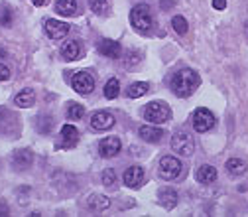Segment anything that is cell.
<instances>
[{
  "instance_id": "6da1fadb",
  "label": "cell",
  "mask_w": 248,
  "mask_h": 217,
  "mask_svg": "<svg viewBox=\"0 0 248 217\" xmlns=\"http://www.w3.org/2000/svg\"><path fill=\"white\" fill-rule=\"evenodd\" d=\"M199 83H201V79H199L197 71H193L189 67H183V69L175 71V75L171 77V91L177 97H189L199 87Z\"/></svg>"
},
{
  "instance_id": "7a4b0ae2",
  "label": "cell",
  "mask_w": 248,
  "mask_h": 217,
  "mask_svg": "<svg viewBox=\"0 0 248 217\" xmlns=\"http://www.w3.org/2000/svg\"><path fill=\"white\" fill-rule=\"evenodd\" d=\"M130 24L136 32L140 34H150L154 30V20H152V12L148 4H138L130 10Z\"/></svg>"
},
{
  "instance_id": "3957f363",
  "label": "cell",
  "mask_w": 248,
  "mask_h": 217,
  "mask_svg": "<svg viewBox=\"0 0 248 217\" xmlns=\"http://www.w3.org/2000/svg\"><path fill=\"white\" fill-rule=\"evenodd\" d=\"M142 117L152 125H162L171 117V109L164 101H152L142 109Z\"/></svg>"
},
{
  "instance_id": "277c9868",
  "label": "cell",
  "mask_w": 248,
  "mask_h": 217,
  "mask_svg": "<svg viewBox=\"0 0 248 217\" xmlns=\"http://www.w3.org/2000/svg\"><path fill=\"white\" fill-rule=\"evenodd\" d=\"M171 148H173V152L179 154V156H191L193 150H195V140H193L191 133L177 131L171 136Z\"/></svg>"
},
{
  "instance_id": "5b68a950",
  "label": "cell",
  "mask_w": 248,
  "mask_h": 217,
  "mask_svg": "<svg viewBox=\"0 0 248 217\" xmlns=\"http://www.w3.org/2000/svg\"><path fill=\"white\" fill-rule=\"evenodd\" d=\"M181 170H183L181 160L175 158V156H170V154H166V156L160 160V166H158V172L164 180H177L181 176Z\"/></svg>"
},
{
  "instance_id": "8992f818",
  "label": "cell",
  "mask_w": 248,
  "mask_h": 217,
  "mask_svg": "<svg viewBox=\"0 0 248 217\" xmlns=\"http://www.w3.org/2000/svg\"><path fill=\"white\" fill-rule=\"evenodd\" d=\"M191 122H193V129H195L197 133H207V131H211V129L215 127V115H213L209 109L199 107V109L193 113Z\"/></svg>"
},
{
  "instance_id": "52a82bcc",
  "label": "cell",
  "mask_w": 248,
  "mask_h": 217,
  "mask_svg": "<svg viewBox=\"0 0 248 217\" xmlns=\"http://www.w3.org/2000/svg\"><path fill=\"white\" fill-rule=\"evenodd\" d=\"M71 87L77 93H81V95H89V93H93V89H95V77H93L89 71H79L73 75Z\"/></svg>"
},
{
  "instance_id": "ba28073f",
  "label": "cell",
  "mask_w": 248,
  "mask_h": 217,
  "mask_svg": "<svg viewBox=\"0 0 248 217\" xmlns=\"http://www.w3.org/2000/svg\"><path fill=\"white\" fill-rule=\"evenodd\" d=\"M114 127V115L108 111H99L91 117V129L95 133H103Z\"/></svg>"
},
{
  "instance_id": "9c48e42d",
  "label": "cell",
  "mask_w": 248,
  "mask_h": 217,
  "mask_svg": "<svg viewBox=\"0 0 248 217\" xmlns=\"http://www.w3.org/2000/svg\"><path fill=\"white\" fill-rule=\"evenodd\" d=\"M44 28H46L47 38H51V40H61V38H65L69 34V24L67 22L53 20V18L46 20V26Z\"/></svg>"
},
{
  "instance_id": "30bf717a",
  "label": "cell",
  "mask_w": 248,
  "mask_h": 217,
  "mask_svg": "<svg viewBox=\"0 0 248 217\" xmlns=\"http://www.w3.org/2000/svg\"><path fill=\"white\" fill-rule=\"evenodd\" d=\"M79 142V131L73 127V125H65L61 127V142L55 144V148H71Z\"/></svg>"
},
{
  "instance_id": "8fae6325",
  "label": "cell",
  "mask_w": 248,
  "mask_h": 217,
  "mask_svg": "<svg viewBox=\"0 0 248 217\" xmlns=\"http://www.w3.org/2000/svg\"><path fill=\"white\" fill-rule=\"evenodd\" d=\"M120 152V138L118 136H108V138H103L99 142V154L103 158H112Z\"/></svg>"
},
{
  "instance_id": "7c38bea8",
  "label": "cell",
  "mask_w": 248,
  "mask_h": 217,
  "mask_svg": "<svg viewBox=\"0 0 248 217\" xmlns=\"http://www.w3.org/2000/svg\"><path fill=\"white\" fill-rule=\"evenodd\" d=\"M32 160H34V154L30 150H16L12 156V168L18 172H24L32 166Z\"/></svg>"
},
{
  "instance_id": "4fadbf2b",
  "label": "cell",
  "mask_w": 248,
  "mask_h": 217,
  "mask_svg": "<svg viewBox=\"0 0 248 217\" xmlns=\"http://www.w3.org/2000/svg\"><path fill=\"white\" fill-rule=\"evenodd\" d=\"M97 50H99L101 55H107L110 59H118L122 55V46L114 40H101L97 44Z\"/></svg>"
},
{
  "instance_id": "5bb4252c",
  "label": "cell",
  "mask_w": 248,
  "mask_h": 217,
  "mask_svg": "<svg viewBox=\"0 0 248 217\" xmlns=\"http://www.w3.org/2000/svg\"><path fill=\"white\" fill-rule=\"evenodd\" d=\"M61 55L67 61H75V59H81L83 57V44L79 40H71L67 42L63 48H61Z\"/></svg>"
},
{
  "instance_id": "9a60e30c",
  "label": "cell",
  "mask_w": 248,
  "mask_h": 217,
  "mask_svg": "<svg viewBox=\"0 0 248 217\" xmlns=\"http://www.w3.org/2000/svg\"><path fill=\"white\" fill-rule=\"evenodd\" d=\"M122 180H124V184H126L128 188H138V185L144 182V168H140V166H130L126 172H124Z\"/></svg>"
},
{
  "instance_id": "2e32d148",
  "label": "cell",
  "mask_w": 248,
  "mask_h": 217,
  "mask_svg": "<svg viewBox=\"0 0 248 217\" xmlns=\"http://www.w3.org/2000/svg\"><path fill=\"white\" fill-rule=\"evenodd\" d=\"M158 203L164 209H173L177 205V192L173 188H160V192H158Z\"/></svg>"
},
{
  "instance_id": "e0dca14e",
  "label": "cell",
  "mask_w": 248,
  "mask_h": 217,
  "mask_svg": "<svg viewBox=\"0 0 248 217\" xmlns=\"http://www.w3.org/2000/svg\"><path fill=\"white\" fill-rule=\"evenodd\" d=\"M138 134L146 142H160L162 136H164V131L158 129V127H154V125H144V127H140Z\"/></svg>"
},
{
  "instance_id": "ac0fdd59",
  "label": "cell",
  "mask_w": 248,
  "mask_h": 217,
  "mask_svg": "<svg viewBox=\"0 0 248 217\" xmlns=\"http://www.w3.org/2000/svg\"><path fill=\"white\" fill-rule=\"evenodd\" d=\"M87 205H89V209H91V211H97V213H101V211L108 209L110 200H108L107 196H103V194H93V196L87 200Z\"/></svg>"
},
{
  "instance_id": "d6986e66",
  "label": "cell",
  "mask_w": 248,
  "mask_h": 217,
  "mask_svg": "<svg viewBox=\"0 0 248 217\" xmlns=\"http://www.w3.org/2000/svg\"><path fill=\"white\" fill-rule=\"evenodd\" d=\"M14 103H16L18 107H22V109L32 107V105L36 103V93H34L32 89H22V91L18 93V95H16Z\"/></svg>"
},
{
  "instance_id": "ffe728a7",
  "label": "cell",
  "mask_w": 248,
  "mask_h": 217,
  "mask_svg": "<svg viewBox=\"0 0 248 217\" xmlns=\"http://www.w3.org/2000/svg\"><path fill=\"white\" fill-rule=\"evenodd\" d=\"M217 176H219V172H217V168H213V166H201L199 170H197V182L199 184H213V182H217Z\"/></svg>"
},
{
  "instance_id": "44dd1931",
  "label": "cell",
  "mask_w": 248,
  "mask_h": 217,
  "mask_svg": "<svg viewBox=\"0 0 248 217\" xmlns=\"http://www.w3.org/2000/svg\"><path fill=\"white\" fill-rule=\"evenodd\" d=\"M55 12L61 16H73L77 12V0H57Z\"/></svg>"
},
{
  "instance_id": "7402d4cb",
  "label": "cell",
  "mask_w": 248,
  "mask_h": 217,
  "mask_svg": "<svg viewBox=\"0 0 248 217\" xmlns=\"http://www.w3.org/2000/svg\"><path fill=\"white\" fill-rule=\"evenodd\" d=\"M150 91V85L146 81H138V83H132L128 89H126V95L130 99H138V97H144L146 93Z\"/></svg>"
},
{
  "instance_id": "603a6c76",
  "label": "cell",
  "mask_w": 248,
  "mask_h": 217,
  "mask_svg": "<svg viewBox=\"0 0 248 217\" xmlns=\"http://www.w3.org/2000/svg\"><path fill=\"white\" fill-rule=\"evenodd\" d=\"M227 172L232 176H240L246 172V162L242 158H231L227 160Z\"/></svg>"
},
{
  "instance_id": "cb8c5ba5",
  "label": "cell",
  "mask_w": 248,
  "mask_h": 217,
  "mask_svg": "<svg viewBox=\"0 0 248 217\" xmlns=\"http://www.w3.org/2000/svg\"><path fill=\"white\" fill-rule=\"evenodd\" d=\"M120 93V83L116 77H110L107 83H105V97L107 99H116Z\"/></svg>"
},
{
  "instance_id": "d4e9b609",
  "label": "cell",
  "mask_w": 248,
  "mask_h": 217,
  "mask_svg": "<svg viewBox=\"0 0 248 217\" xmlns=\"http://www.w3.org/2000/svg\"><path fill=\"white\" fill-rule=\"evenodd\" d=\"M83 115H85V107H83V105H79V103H69V105H67L65 117H67L69 120H79V118H83Z\"/></svg>"
},
{
  "instance_id": "484cf974",
  "label": "cell",
  "mask_w": 248,
  "mask_h": 217,
  "mask_svg": "<svg viewBox=\"0 0 248 217\" xmlns=\"http://www.w3.org/2000/svg\"><path fill=\"white\" fill-rule=\"evenodd\" d=\"M171 26H173V30L177 34H187V30H189V26H187V20H185L183 16H173L171 18Z\"/></svg>"
},
{
  "instance_id": "4316f807",
  "label": "cell",
  "mask_w": 248,
  "mask_h": 217,
  "mask_svg": "<svg viewBox=\"0 0 248 217\" xmlns=\"http://www.w3.org/2000/svg\"><path fill=\"white\" fill-rule=\"evenodd\" d=\"M108 6H110L108 0H89V8L95 14H105L108 10Z\"/></svg>"
},
{
  "instance_id": "83f0119b",
  "label": "cell",
  "mask_w": 248,
  "mask_h": 217,
  "mask_svg": "<svg viewBox=\"0 0 248 217\" xmlns=\"http://www.w3.org/2000/svg\"><path fill=\"white\" fill-rule=\"evenodd\" d=\"M36 125H38V131H40V133L49 134L51 129H53V120H51V117H38Z\"/></svg>"
},
{
  "instance_id": "f1b7e54d",
  "label": "cell",
  "mask_w": 248,
  "mask_h": 217,
  "mask_svg": "<svg viewBox=\"0 0 248 217\" xmlns=\"http://www.w3.org/2000/svg\"><path fill=\"white\" fill-rule=\"evenodd\" d=\"M12 20H14L12 8L8 4H2V6H0V24H2V26H10Z\"/></svg>"
},
{
  "instance_id": "f546056e",
  "label": "cell",
  "mask_w": 248,
  "mask_h": 217,
  "mask_svg": "<svg viewBox=\"0 0 248 217\" xmlns=\"http://www.w3.org/2000/svg\"><path fill=\"white\" fill-rule=\"evenodd\" d=\"M114 182H116V174H114V170H110V168L105 170V172H103V184L107 185V188H110Z\"/></svg>"
},
{
  "instance_id": "4dcf8cb0",
  "label": "cell",
  "mask_w": 248,
  "mask_h": 217,
  "mask_svg": "<svg viewBox=\"0 0 248 217\" xmlns=\"http://www.w3.org/2000/svg\"><path fill=\"white\" fill-rule=\"evenodd\" d=\"M10 77V67L4 66V64H0V81H6Z\"/></svg>"
},
{
  "instance_id": "1f68e13d",
  "label": "cell",
  "mask_w": 248,
  "mask_h": 217,
  "mask_svg": "<svg viewBox=\"0 0 248 217\" xmlns=\"http://www.w3.org/2000/svg\"><path fill=\"white\" fill-rule=\"evenodd\" d=\"M213 8L215 10H225L227 8V0H213Z\"/></svg>"
},
{
  "instance_id": "d6a6232c",
  "label": "cell",
  "mask_w": 248,
  "mask_h": 217,
  "mask_svg": "<svg viewBox=\"0 0 248 217\" xmlns=\"http://www.w3.org/2000/svg\"><path fill=\"white\" fill-rule=\"evenodd\" d=\"M32 2H34L36 6H46V4L49 2V0H32Z\"/></svg>"
},
{
  "instance_id": "836d02e7",
  "label": "cell",
  "mask_w": 248,
  "mask_h": 217,
  "mask_svg": "<svg viewBox=\"0 0 248 217\" xmlns=\"http://www.w3.org/2000/svg\"><path fill=\"white\" fill-rule=\"evenodd\" d=\"M168 6H170V8H171V6H173V2H171V0H164V4H162V8H164V10H166V8H168Z\"/></svg>"
},
{
  "instance_id": "e575fe53",
  "label": "cell",
  "mask_w": 248,
  "mask_h": 217,
  "mask_svg": "<svg viewBox=\"0 0 248 217\" xmlns=\"http://www.w3.org/2000/svg\"><path fill=\"white\" fill-rule=\"evenodd\" d=\"M246 30H248V24H246Z\"/></svg>"
}]
</instances>
